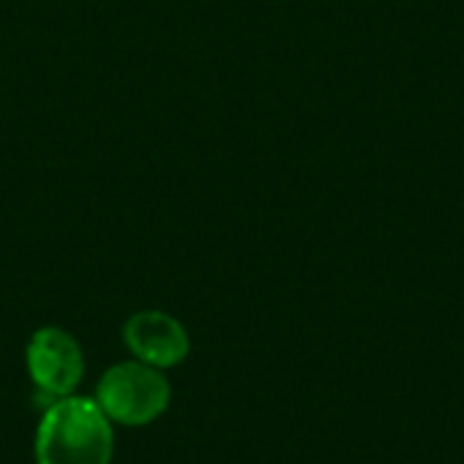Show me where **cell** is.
<instances>
[{
    "mask_svg": "<svg viewBox=\"0 0 464 464\" xmlns=\"http://www.w3.org/2000/svg\"><path fill=\"white\" fill-rule=\"evenodd\" d=\"M111 421L95 400L71 394L46 405L35 430V462L111 464Z\"/></svg>",
    "mask_w": 464,
    "mask_h": 464,
    "instance_id": "cell-1",
    "label": "cell"
},
{
    "mask_svg": "<svg viewBox=\"0 0 464 464\" xmlns=\"http://www.w3.org/2000/svg\"><path fill=\"white\" fill-rule=\"evenodd\" d=\"M95 402L114 424L147 427L166 413L171 386L160 370L141 362H122L101 375Z\"/></svg>",
    "mask_w": 464,
    "mask_h": 464,
    "instance_id": "cell-2",
    "label": "cell"
},
{
    "mask_svg": "<svg viewBox=\"0 0 464 464\" xmlns=\"http://www.w3.org/2000/svg\"><path fill=\"white\" fill-rule=\"evenodd\" d=\"M27 372L38 394L46 397V405L71 397L84 375L79 343L57 326L38 329L27 343Z\"/></svg>",
    "mask_w": 464,
    "mask_h": 464,
    "instance_id": "cell-3",
    "label": "cell"
},
{
    "mask_svg": "<svg viewBox=\"0 0 464 464\" xmlns=\"http://www.w3.org/2000/svg\"><path fill=\"white\" fill-rule=\"evenodd\" d=\"M122 340L141 364H150L155 370L177 367L190 353L185 326L160 310H141L130 315L122 329Z\"/></svg>",
    "mask_w": 464,
    "mask_h": 464,
    "instance_id": "cell-4",
    "label": "cell"
}]
</instances>
